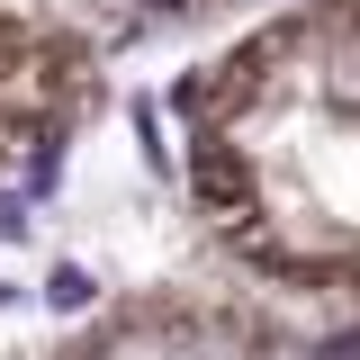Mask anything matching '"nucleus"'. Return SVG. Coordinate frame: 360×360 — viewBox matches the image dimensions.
Returning a JSON list of instances; mask_svg holds the SVG:
<instances>
[{
	"label": "nucleus",
	"instance_id": "1",
	"mask_svg": "<svg viewBox=\"0 0 360 360\" xmlns=\"http://www.w3.org/2000/svg\"><path fill=\"white\" fill-rule=\"evenodd\" d=\"M180 207L225 288L360 324V0H270L172 90Z\"/></svg>",
	"mask_w": 360,
	"mask_h": 360
},
{
	"label": "nucleus",
	"instance_id": "2",
	"mask_svg": "<svg viewBox=\"0 0 360 360\" xmlns=\"http://www.w3.org/2000/svg\"><path fill=\"white\" fill-rule=\"evenodd\" d=\"M45 360H360V333L252 288H135L82 315Z\"/></svg>",
	"mask_w": 360,
	"mask_h": 360
},
{
	"label": "nucleus",
	"instance_id": "3",
	"mask_svg": "<svg viewBox=\"0 0 360 360\" xmlns=\"http://www.w3.org/2000/svg\"><path fill=\"white\" fill-rule=\"evenodd\" d=\"M99 99V27L63 0H0V180L72 144Z\"/></svg>",
	"mask_w": 360,
	"mask_h": 360
},
{
	"label": "nucleus",
	"instance_id": "4",
	"mask_svg": "<svg viewBox=\"0 0 360 360\" xmlns=\"http://www.w3.org/2000/svg\"><path fill=\"white\" fill-rule=\"evenodd\" d=\"M63 9H82V0H63ZM127 9H135V0H127ZM144 9H198V0H144Z\"/></svg>",
	"mask_w": 360,
	"mask_h": 360
}]
</instances>
